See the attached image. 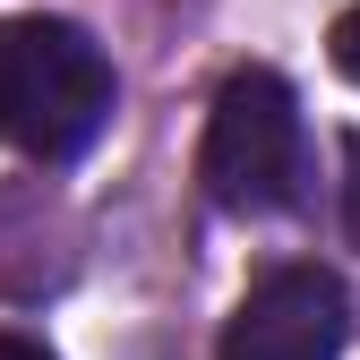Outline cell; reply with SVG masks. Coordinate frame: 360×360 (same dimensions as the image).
<instances>
[{
	"mask_svg": "<svg viewBox=\"0 0 360 360\" xmlns=\"http://www.w3.org/2000/svg\"><path fill=\"white\" fill-rule=\"evenodd\" d=\"M112 120V60L69 18H0V138L26 163H69Z\"/></svg>",
	"mask_w": 360,
	"mask_h": 360,
	"instance_id": "1",
	"label": "cell"
},
{
	"mask_svg": "<svg viewBox=\"0 0 360 360\" xmlns=\"http://www.w3.org/2000/svg\"><path fill=\"white\" fill-rule=\"evenodd\" d=\"M300 95L275 69H232L223 95L206 112V146H198V180L223 214H275L300 198Z\"/></svg>",
	"mask_w": 360,
	"mask_h": 360,
	"instance_id": "2",
	"label": "cell"
},
{
	"mask_svg": "<svg viewBox=\"0 0 360 360\" xmlns=\"http://www.w3.org/2000/svg\"><path fill=\"white\" fill-rule=\"evenodd\" d=\"M352 300L326 266H275L223 326V360H343Z\"/></svg>",
	"mask_w": 360,
	"mask_h": 360,
	"instance_id": "3",
	"label": "cell"
},
{
	"mask_svg": "<svg viewBox=\"0 0 360 360\" xmlns=\"http://www.w3.org/2000/svg\"><path fill=\"white\" fill-rule=\"evenodd\" d=\"M335 69H343V77L360 86V0H352V9L335 18Z\"/></svg>",
	"mask_w": 360,
	"mask_h": 360,
	"instance_id": "4",
	"label": "cell"
},
{
	"mask_svg": "<svg viewBox=\"0 0 360 360\" xmlns=\"http://www.w3.org/2000/svg\"><path fill=\"white\" fill-rule=\"evenodd\" d=\"M343 223H352V240H360V138L343 146Z\"/></svg>",
	"mask_w": 360,
	"mask_h": 360,
	"instance_id": "5",
	"label": "cell"
},
{
	"mask_svg": "<svg viewBox=\"0 0 360 360\" xmlns=\"http://www.w3.org/2000/svg\"><path fill=\"white\" fill-rule=\"evenodd\" d=\"M0 360H52V352H43L34 335H0Z\"/></svg>",
	"mask_w": 360,
	"mask_h": 360,
	"instance_id": "6",
	"label": "cell"
}]
</instances>
